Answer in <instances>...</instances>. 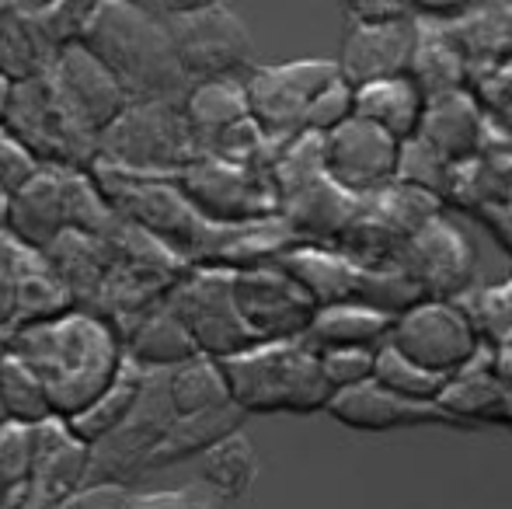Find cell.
<instances>
[{
    "mask_svg": "<svg viewBox=\"0 0 512 509\" xmlns=\"http://www.w3.org/2000/svg\"><path fill=\"white\" fill-rule=\"evenodd\" d=\"M7 353L39 377L53 415L63 422L95 405L126 367L119 328L88 311H70L46 325L21 328L7 339Z\"/></svg>",
    "mask_w": 512,
    "mask_h": 509,
    "instance_id": "1",
    "label": "cell"
},
{
    "mask_svg": "<svg viewBox=\"0 0 512 509\" xmlns=\"http://www.w3.org/2000/svg\"><path fill=\"white\" fill-rule=\"evenodd\" d=\"M81 42L112 70L133 102L189 95L192 84L178 63L168 21L154 4H95Z\"/></svg>",
    "mask_w": 512,
    "mask_h": 509,
    "instance_id": "2",
    "label": "cell"
},
{
    "mask_svg": "<svg viewBox=\"0 0 512 509\" xmlns=\"http://www.w3.org/2000/svg\"><path fill=\"white\" fill-rule=\"evenodd\" d=\"M223 374L230 384V398L244 415L328 412L335 398L321 374V356L304 339L248 349L234 360H223Z\"/></svg>",
    "mask_w": 512,
    "mask_h": 509,
    "instance_id": "3",
    "label": "cell"
},
{
    "mask_svg": "<svg viewBox=\"0 0 512 509\" xmlns=\"http://www.w3.org/2000/svg\"><path fill=\"white\" fill-rule=\"evenodd\" d=\"M203 154L196 129L185 116V98L133 102L98 140L95 161L143 178H178Z\"/></svg>",
    "mask_w": 512,
    "mask_h": 509,
    "instance_id": "4",
    "label": "cell"
},
{
    "mask_svg": "<svg viewBox=\"0 0 512 509\" xmlns=\"http://www.w3.org/2000/svg\"><path fill=\"white\" fill-rule=\"evenodd\" d=\"M168 21L178 63L189 84L248 77L255 70V42L227 4H154Z\"/></svg>",
    "mask_w": 512,
    "mask_h": 509,
    "instance_id": "5",
    "label": "cell"
},
{
    "mask_svg": "<svg viewBox=\"0 0 512 509\" xmlns=\"http://www.w3.org/2000/svg\"><path fill=\"white\" fill-rule=\"evenodd\" d=\"M4 126L42 168L88 171L98 157V136L77 123L46 74L14 88L11 116Z\"/></svg>",
    "mask_w": 512,
    "mask_h": 509,
    "instance_id": "6",
    "label": "cell"
},
{
    "mask_svg": "<svg viewBox=\"0 0 512 509\" xmlns=\"http://www.w3.org/2000/svg\"><path fill=\"white\" fill-rule=\"evenodd\" d=\"M345 81L338 60H293L279 67H255L244 77L251 119L272 143L290 147L307 136V112L328 88Z\"/></svg>",
    "mask_w": 512,
    "mask_h": 509,
    "instance_id": "7",
    "label": "cell"
},
{
    "mask_svg": "<svg viewBox=\"0 0 512 509\" xmlns=\"http://www.w3.org/2000/svg\"><path fill=\"white\" fill-rule=\"evenodd\" d=\"M401 356L436 377H460L485 349L460 300H418L394 321L391 342Z\"/></svg>",
    "mask_w": 512,
    "mask_h": 509,
    "instance_id": "8",
    "label": "cell"
},
{
    "mask_svg": "<svg viewBox=\"0 0 512 509\" xmlns=\"http://www.w3.org/2000/svg\"><path fill=\"white\" fill-rule=\"evenodd\" d=\"M168 307L189 328L196 349L209 360H234L258 346L234 300V272L192 269L168 293Z\"/></svg>",
    "mask_w": 512,
    "mask_h": 509,
    "instance_id": "9",
    "label": "cell"
},
{
    "mask_svg": "<svg viewBox=\"0 0 512 509\" xmlns=\"http://www.w3.org/2000/svg\"><path fill=\"white\" fill-rule=\"evenodd\" d=\"M175 182L209 224L237 227L279 217V192L272 182V171L199 157Z\"/></svg>",
    "mask_w": 512,
    "mask_h": 509,
    "instance_id": "10",
    "label": "cell"
},
{
    "mask_svg": "<svg viewBox=\"0 0 512 509\" xmlns=\"http://www.w3.org/2000/svg\"><path fill=\"white\" fill-rule=\"evenodd\" d=\"M175 422L178 412L171 401L168 374H147L133 412L98 447H91L88 485H129V478L143 475L150 468L154 450L161 447V440Z\"/></svg>",
    "mask_w": 512,
    "mask_h": 509,
    "instance_id": "11",
    "label": "cell"
},
{
    "mask_svg": "<svg viewBox=\"0 0 512 509\" xmlns=\"http://www.w3.org/2000/svg\"><path fill=\"white\" fill-rule=\"evenodd\" d=\"M234 300L258 346L304 339L321 311L304 286L279 269V262L234 272Z\"/></svg>",
    "mask_w": 512,
    "mask_h": 509,
    "instance_id": "12",
    "label": "cell"
},
{
    "mask_svg": "<svg viewBox=\"0 0 512 509\" xmlns=\"http://www.w3.org/2000/svg\"><path fill=\"white\" fill-rule=\"evenodd\" d=\"M401 150L405 143H398L391 133L352 116L349 123L321 140L324 175L352 199L377 196L387 185L398 182Z\"/></svg>",
    "mask_w": 512,
    "mask_h": 509,
    "instance_id": "13",
    "label": "cell"
},
{
    "mask_svg": "<svg viewBox=\"0 0 512 509\" xmlns=\"http://www.w3.org/2000/svg\"><path fill=\"white\" fill-rule=\"evenodd\" d=\"M391 265L405 272L425 300H453L474 279V248L460 227L443 217H432L398 248Z\"/></svg>",
    "mask_w": 512,
    "mask_h": 509,
    "instance_id": "14",
    "label": "cell"
},
{
    "mask_svg": "<svg viewBox=\"0 0 512 509\" xmlns=\"http://www.w3.org/2000/svg\"><path fill=\"white\" fill-rule=\"evenodd\" d=\"M46 77L53 81L63 105L74 112L77 123L88 129V133H95L98 140H102L105 129L133 105L126 88L115 81L112 70H108L84 42H74V46L63 49L53 60Z\"/></svg>",
    "mask_w": 512,
    "mask_h": 509,
    "instance_id": "15",
    "label": "cell"
},
{
    "mask_svg": "<svg viewBox=\"0 0 512 509\" xmlns=\"http://www.w3.org/2000/svg\"><path fill=\"white\" fill-rule=\"evenodd\" d=\"M422 39V21H394V25H352L342 42L338 70L349 88L387 81V77H408L411 63Z\"/></svg>",
    "mask_w": 512,
    "mask_h": 509,
    "instance_id": "16",
    "label": "cell"
},
{
    "mask_svg": "<svg viewBox=\"0 0 512 509\" xmlns=\"http://www.w3.org/2000/svg\"><path fill=\"white\" fill-rule=\"evenodd\" d=\"M91 482V447L63 419L35 429V475L25 509H63Z\"/></svg>",
    "mask_w": 512,
    "mask_h": 509,
    "instance_id": "17",
    "label": "cell"
},
{
    "mask_svg": "<svg viewBox=\"0 0 512 509\" xmlns=\"http://www.w3.org/2000/svg\"><path fill=\"white\" fill-rule=\"evenodd\" d=\"M7 231L21 245L46 252L60 234L70 231V171L42 168L25 189L11 196V224Z\"/></svg>",
    "mask_w": 512,
    "mask_h": 509,
    "instance_id": "18",
    "label": "cell"
},
{
    "mask_svg": "<svg viewBox=\"0 0 512 509\" xmlns=\"http://www.w3.org/2000/svg\"><path fill=\"white\" fill-rule=\"evenodd\" d=\"M328 415L335 422L359 433H391V429H411V426H439L450 422L443 408L432 405H411V401L391 394L377 381L352 387V391H338L328 405Z\"/></svg>",
    "mask_w": 512,
    "mask_h": 509,
    "instance_id": "19",
    "label": "cell"
},
{
    "mask_svg": "<svg viewBox=\"0 0 512 509\" xmlns=\"http://www.w3.org/2000/svg\"><path fill=\"white\" fill-rule=\"evenodd\" d=\"M485 129H488V116L481 112V102L464 88V91L429 98L418 140L429 143L450 164H467L474 157H481Z\"/></svg>",
    "mask_w": 512,
    "mask_h": 509,
    "instance_id": "20",
    "label": "cell"
},
{
    "mask_svg": "<svg viewBox=\"0 0 512 509\" xmlns=\"http://www.w3.org/2000/svg\"><path fill=\"white\" fill-rule=\"evenodd\" d=\"M122 346H126V360L147 374H171L182 363L203 356L192 342L189 328L182 325V318L168 307V300L140 314L122 332Z\"/></svg>",
    "mask_w": 512,
    "mask_h": 509,
    "instance_id": "21",
    "label": "cell"
},
{
    "mask_svg": "<svg viewBox=\"0 0 512 509\" xmlns=\"http://www.w3.org/2000/svg\"><path fill=\"white\" fill-rule=\"evenodd\" d=\"M425 109H429V98H425V91L418 88L411 74L356 88V116L391 133L398 143L418 140Z\"/></svg>",
    "mask_w": 512,
    "mask_h": 509,
    "instance_id": "22",
    "label": "cell"
},
{
    "mask_svg": "<svg viewBox=\"0 0 512 509\" xmlns=\"http://www.w3.org/2000/svg\"><path fill=\"white\" fill-rule=\"evenodd\" d=\"M394 314L377 311L366 304H338L321 307L304 335V342L314 353H331V349H384L394 332Z\"/></svg>",
    "mask_w": 512,
    "mask_h": 509,
    "instance_id": "23",
    "label": "cell"
},
{
    "mask_svg": "<svg viewBox=\"0 0 512 509\" xmlns=\"http://www.w3.org/2000/svg\"><path fill=\"white\" fill-rule=\"evenodd\" d=\"M244 412L237 405H223L203 415H178V422L168 429V436L161 440V447L150 457V468H168V464L189 461V457H203L216 443H223L227 436L241 433Z\"/></svg>",
    "mask_w": 512,
    "mask_h": 509,
    "instance_id": "24",
    "label": "cell"
},
{
    "mask_svg": "<svg viewBox=\"0 0 512 509\" xmlns=\"http://www.w3.org/2000/svg\"><path fill=\"white\" fill-rule=\"evenodd\" d=\"M185 116H189V123L196 129L199 143H203V154H206V147L216 136L234 129L237 123H244V119H251L244 77H223V81L192 84L189 95H185Z\"/></svg>",
    "mask_w": 512,
    "mask_h": 509,
    "instance_id": "25",
    "label": "cell"
},
{
    "mask_svg": "<svg viewBox=\"0 0 512 509\" xmlns=\"http://www.w3.org/2000/svg\"><path fill=\"white\" fill-rule=\"evenodd\" d=\"M411 77L425 91V98H439L467 88V56L460 53L457 39H453V32L446 25L422 21V39H418V53L415 63H411Z\"/></svg>",
    "mask_w": 512,
    "mask_h": 509,
    "instance_id": "26",
    "label": "cell"
},
{
    "mask_svg": "<svg viewBox=\"0 0 512 509\" xmlns=\"http://www.w3.org/2000/svg\"><path fill=\"white\" fill-rule=\"evenodd\" d=\"M53 60L56 53L35 32L25 4L0 7V74H7L14 84H21L49 74Z\"/></svg>",
    "mask_w": 512,
    "mask_h": 509,
    "instance_id": "27",
    "label": "cell"
},
{
    "mask_svg": "<svg viewBox=\"0 0 512 509\" xmlns=\"http://www.w3.org/2000/svg\"><path fill=\"white\" fill-rule=\"evenodd\" d=\"M199 475H203V485L213 492L223 503H237L251 492L258 478V454L255 443L241 433L227 436L223 443H216L209 454L199 457Z\"/></svg>",
    "mask_w": 512,
    "mask_h": 509,
    "instance_id": "28",
    "label": "cell"
},
{
    "mask_svg": "<svg viewBox=\"0 0 512 509\" xmlns=\"http://www.w3.org/2000/svg\"><path fill=\"white\" fill-rule=\"evenodd\" d=\"M143 381H147V370L133 367V363L126 360V367H122V374L115 377L112 387L102 394V398L95 401V405L84 408L77 419H70L67 426L74 429L77 440H84L88 447H98V443L105 440L112 429L122 426V419H126L129 412H133V405L140 401V391H143Z\"/></svg>",
    "mask_w": 512,
    "mask_h": 509,
    "instance_id": "29",
    "label": "cell"
},
{
    "mask_svg": "<svg viewBox=\"0 0 512 509\" xmlns=\"http://www.w3.org/2000/svg\"><path fill=\"white\" fill-rule=\"evenodd\" d=\"M168 387H171V401H175L178 415H203V412H213V408L234 405L227 374H223V363L209 360V356H196V360L171 370Z\"/></svg>",
    "mask_w": 512,
    "mask_h": 509,
    "instance_id": "30",
    "label": "cell"
},
{
    "mask_svg": "<svg viewBox=\"0 0 512 509\" xmlns=\"http://www.w3.org/2000/svg\"><path fill=\"white\" fill-rule=\"evenodd\" d=\"M35 475V429L0 426V509H25Z\"/></svg>",
    "mask_w": 512,
    "mask_h": 509,
    "instance_id": "31",
    "label": "cell"
},
{
    "mask_svg": "<svg viewBox=\"0 0 512 509\" xmlns=\"http://www.w3.org/2000/svg\"><path fill=\"white\" fill-rule=\"evenodd\" d=\"M0 394H4L7 419L18 422V426L39 429V426H46L49 419H56L42 381L18 360V356L7 353V349L0 353Z\"/></svg>",
    "mask_w": 512,
    "mask_h": 509,
    "instance_id": "32",
    "label": "cell"
},
{
    "mask_svg": "<svg viewBox=\"0 0 512 509\" xmlns=\"http://www.w3.org/2000/svg\"><path fill=\"white\" fill-rule=\"evenodd\" d=\"M373 381L380 387H387L391 394H398V398L411 401V405H432V408H439L446 387H450L446 377H436V374H429V370H422L418 363H411L408 356H401L394 346H384L377 353V374H373Z\"/></svg>",
    "mask_w": 512,
    "mask_h": 509,
    "instance_id": "33",
    "label": "cell"
},
{
    "mask_svg": "<svg viewBox=\"0 0 512 509\" xmlns=\"http://www.w3.org/2000/svg\"><path fill=\"white\" fill-rule=\"evenodd\" d=\"M46 262V255L35 248L21 245L11 231H0V342L7 346V339L14 335L18 325V290L21 279Z\"/></svg>",
    "mask_w": 512,
    "mask_h": 509,
    "instance_id": "34",
    "label": "cell"
},
{
    "mask_svg": "<svg viewBox=\"0 0 512 509\" xmlns=\"http://www.w3.org/2000/svg\"><path fill=\"white\" fill-rule=\"evenodd\" d=\"M464 311L471 314L481 342L506 349L512 342V279L495 286H481L464 300Z\"/></svg>",
    "mask_w": 512,
    "mask_h": 509,
    "instance_id": "35",
    "label": "cell"
},
{
    "mask_svg": "<svg viewBox=\"0 0 512 509\" xmlns=\"http://www.w3.org/2000/svg\"><path fill=\"white\" fill-rule=\"evenodd\" d=\"M377 353L380 349H331L321 356V374L331 384V391H352L373 381L377 374Z\"/></svg>",
    "mask_w": 512,
    "mask_h": 509,
    "instance_id": "36",
    "label": "cell"
},
{
    "mask_svg": "<svg viewBox=\"0 0 512 509\" xmlns=\"http://www.w3.org/2000/svg\"><path fill=\"white\" fill-rule=\"evenodd\" d=\"M356 116V88H349L345 81H338L335 88H328L307 112V133L310 136H328L338 126H345Z\"/></svg>",
    "mask_w": 512,
    "mask_h": 509,
    "instance_id": "37",
    "label": "cell"
},
{
    "mask_svg": "<svg viewBox=\"0 0 512 509\" xmlns=\"http://www.w3.org/2000/svg\"><path fill=\"white\" fill-rule=\"evenodd\" d=\"M39 171L42 164L7 133V126H0V196H14L18 189H25Z\"/></svg>",
    "mask_w": 512,
    "mask_h": 509,
    "instance_id": "38",
    "label": "cell"
},
{
    "mask_svg": "<svg viewBox=\"0 0 512 509\" xmlns=\"http://www.w3.org/2000/svg\"><path fill=\"white\" fill-rule=\"evenodd\" d=\"M129 509H223V499H216L206 485H189V489L143 492L133 496Z\"/></svg>",
    "mask_w": 512,
    "mask_h": 509,
    "instance_id": "39",
    "label": "cell"
},
{
    "mask_svg": "<svg viewBox=\"0 0 512 509\" xmlns=\"http://www.w3.org/2000/svg\"><path fill=\"white\" fill-rule=\"evenodd\" d=\"M129 503H133L129 485H88L63 509H129Z\"/></svg>",
    "mask_w": 512,
    "mask_h": 509,
    "instance_id": "40",
    "label": "cell"
},
{
    "mask_svg": "<svg viewBox=\"0 0 512 509\" xmlns=\"http://www.w3.org/2000/svg\"><path fill=\"white\" fill-rule=\"evenodd\" d=\"M345 18L352 25H394V21L415 18V7L408 4H349Z\"/></svg>",
    "mask_w": 512,
    "mask_h": 509,
    "instance_id": "41",
    "label": "cell"
},
{
    "mask_svg": "<svg viewBox=\"0 0 512 509\" xmlns=\"http://www.w3.org/2000/svg\"><path fill=\"white\" fill-rule=\"evenodd\" d=\"M14 88H18V84H14V81H11V77H7V74H0V126L7 123V116H11Z\"/></svg>",
    "mask_w": 512,
    "mask_h": 509,
    "instance_id": "42",
    "label": "cell"
},
{
    "mask_svg": "<svg viewBox=\"0 0 512 509\" xmlns=\"http://www.w3.org/2000/svg\"><path fill=\"white\" fill-rule=\"evenodd\" d=\"M11 224V196H0V231H7Z\"/></svg>",
    "mask_w": 512,
    "mask_h": 509,
    "instance_id": "43",
    "label": "cell"
},
{
    "mask_svg": "<svg viewBox=\"0 0 512 509\" xmlns=\"http://www.w3.org/2000/svg\"><path fill=\"white\" fill-rule=\"evenodd\" d=\"M7 422H11V419H7V408H4V394H0V426H7Z\"/></svg>",
    "mask_w": 512,
    "mask_h": 509,
    "instance_id": "44",
    "label": "cell"
},
{
    "mask_svg": "<svg viewBox=\"0 0 512 509\" xmlns=\"http://www.w3.org/2000/svg\"><path fill=\"white\" fill-rule=\"evenodd\" d=\"M506 353H512V342H509V346H506Z\"/></svg>",
    "mask_w": 512,
    "mask_h": 509,
    "instance_id": "45",
    "label": "cell"
},
{
    "mask_svg": "<svg viewBox=\"0 0 512 509\" xmlns=\"http://www.w3.org/2000/svg\"><path fill=\"white\" fill-rule=\"evenodd\" d=\"M4 349H7V346H4V342H0V353H4Z\"/></svg>",
    "mask_w": 512,
    "mask_h": 509,
    "instance_id": "46",
    "label": "cell"
}]
</instances>
